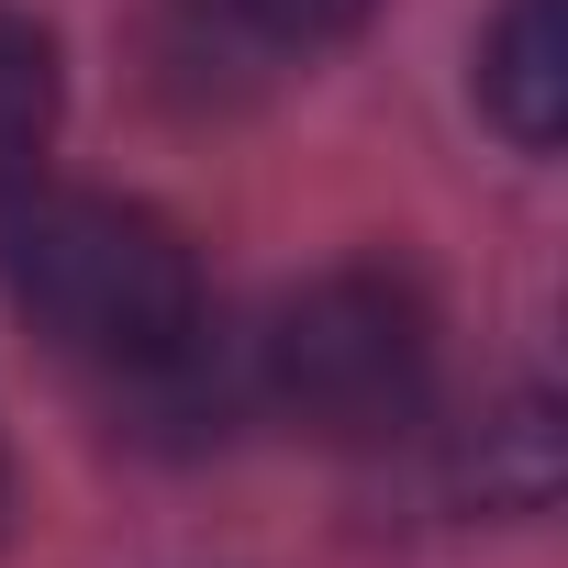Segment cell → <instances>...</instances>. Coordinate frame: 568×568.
<instances>
[{
	"instance_id": "6",
	"label": "cell",
	"mask_w": 568,
	"mask_h": 568,
	"mask_svg": "<svg viewBox=\"0 0 568 568\" xmlns=\"http://www.w3.org/2000/svg\"><path fill=\"white\" fill-rule=\"evenodd\" d=\"M0 513H12V468H0Z\"/></svg>"
},
{
	"instance_id": "4",
	"label": "cell",
	"mask_w": 568,
	"mask_h": 568,
	"mask_svg": "<svg viewBox=\"0 0 568 568\" xmlns=\"http://www.w3.org/2000/svg\"><path fill=\"white\" fill-rule=\"evenodd\" d=\"M45 145H57V45L34 12L0 0V190H23Z\"/></svg>"
},
{
	"instance_id": "2",
	"label": "cell",
	"mask_w": 568,
	"mask_h": 568,
	"mask_svg": "<svg viewBox=\"0 0 568 568\" xmlns=\"http://www.w3.org/2000/svg\"><path fill=\"white\" fill-rule=\"evenodd\" d=\"M256 390L267 413L313 446H390L435 402V313L390 267H335L278 302L256 335Z\"/></svg>"
},
{
	"instance_id": "5",
	"label": "cell",
	"mask_w": 568,
	"mask_h": 568,
	"mask_svg": "<svg viewBox=\"0 0 568 568\" xmlns=\"http://www.w3.org/2000/svg\"><path fill=\"white\" fill-rule=\"evenodd\" d=\"M379 12V0H223V23L278 45V57H313V45H346L357 23Z\"/></svg>"
},
{
	"instance_id": "3",
	"label": "cell",
	"mask_w": 568,
	"mask_h": 568,
	"mask_svg": "<svg viewBox=\"0 0 568 568\" xmlns=\"http://www.w3.org/2000/svg\"><path fill=\"white\" fill-rule=\"evenodd\" d=\"M479 112L546 156L568 123V0H501L490 34H479Z\"/></svg>"
},
{
	"instance_id": "1",
	"label": "cell",
	"mask_w": 568,
	"mask_h": 568,
	"mask_svg": "<svg viewBox=\"0 0 568 568\" xmlns=\"http://www.w3.org/2000/svg\"><path fill=\"white\" fill-rule=\"evenodd\" d=\"M0 291L12 313L101 379H179L201 357V256L179 223L112 190H45L0 212Z\"/></svg>"
}]
</instances>
